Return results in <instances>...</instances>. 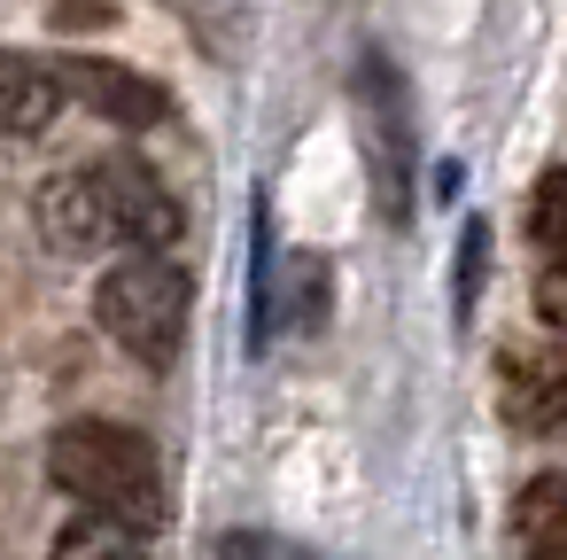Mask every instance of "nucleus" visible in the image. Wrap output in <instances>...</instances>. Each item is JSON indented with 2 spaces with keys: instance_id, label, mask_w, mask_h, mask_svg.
<instances>
[{
  "instance_id": "423d86ee",
  "label": "nucleus",
  "mask_w": 567,
  "mask_h": 560,
  "mask_svg": "<svg viewBox=\"0 0 567 560\" xmlns=\"http://www.w3.org/2000/svg\"><path fill=\"white\" fill-rule=\"evenodd\" d=\"M505 420L528 436L567 428V343L559 350H528L505 366Z\"/></svg>"
},
{
  "instance_id": "1a4fd4ad",
  "label": "nucleus",
  "mask_w": 567,
  "mask_h": 560,
  "mask_svg": "<svg viewBox=\"0 0 567 560\" xmlns=\"http://www.w3.org/2000/svg\"><path fill=\"white\" fill-rule=\"evenodd\" d=\"M48 560H148V529H133L117 513H79V521H63Z\"/></svg>"
},
{
  "instance_id": "0eeeda50",
  "label": "nucleus",
  "mask_w": 567,
  "mask_h": 560,
  "mask_svg": "<svg viewBox=\"0 0 567 560\" xmlns=\"http://www.w3.org/2000/svg\"><path fill=\"white\" fill-rule=\"evenodd\" d=\"M55 110H63V79H55L48 63H32V55H0V133L32 141V133L55 125Z\"/></svg>"
},
{
  "instance_id": "20e7f679",
  "label": "nucleus",
  "mask_w": 567,
  "mask_h": 560,
  "mask_svg": "<svg viewBox=\"0 0 567 560\" xmlns=\"http://www.w3.org/2000/svg\"><path fill=\"white\" fill-rule=\"evenodd\" d=\"M55 79H63L71 102H86L94 118H110V125H125V133H148V125L172 118V94H164L148 71H125V63H110V55H63Z\"/></svg>"
},
{
  "instance_id": "6e6552de",
  "label": "nucleus",
  "mask_w": 567,
  "mask_h": 560,
  "mask_svg": "<svg viewBox=\"0 0 567 560\" xmlns=\"http://www.w3.org/2000/svg\"><path fill=\"white\" fill-rule=\"evenodd\" d=\"M513 552L520 560H567V475H536L513 498Z\"/></svg>"
},
{
  "instance_id": "9d476101",
  "label": "nucleus",
  "mask_w": 567,
  "mask_h": 560,
  "mask_svg": "<svg viewBox=\"0 0 567 560\" xmlns=\"http://www.w3.org/2000/svg\"><path fill=\"white\" fill-rule=\"evenodd\" d=\"M528 234H536L551 257H567V164L544 172V187H536V203H528Z\"/></svg>"
},
{
  "instance_id": "f03ea898",
  "label": "nucleus",
  "mask_w": 567,
  "mask_h": 560,
  "mask_svg": "<svg viewBox=\"0 0 567 560\" xmlns=\"http://www.w3.org/2000/svg\"><path fill=\"white\" fill-rule=\"evenodd\" d=\"M187 312H195V281L164 257V250H133L102 273L94 288V319L117 350H133L141 366H172L187 343Z\"/></svg>"
},
{
  "instance_id": "f257e3e1",
  "label": "nucleus",
  "mask_w": 567,
  "mask_h": 560,
  "mask_svg": "<svg viewBox=\"0 0 567 560\" xmlns=\"http://www.w3.org/2000/svg\"><path fill=\"white\" fill-rule=\"evenodd\" d=\"M48 475H55L86 513H117V521H133V529H156V521H164L156 451H148V436L125 428V420H71V428H55Z\"/></svg>"
},
{
  "instance_id": "7ed1b4c3",
  "label": "nucleus",
  "mask_w": 567,
  "mask_h": 560,
  "mask_svg": "<svg viewBox=\"0 0 567 560\" xmlns=\"http://www.w3.org/2000/svg\"><path fill=\"white\" fill-rule=\"evenodd\" d=\"M94 180H102V203H110V234L117 250H172L179 242V195L141 164V156H94Z\"/></svg>"
},
{
  "instance_id": "39448f33",
  "label": "nucleus",
  "mask_w": 567,
  "mask_h": 560,
  "mask_svg": "<svg viewBox=\"0 0 567 560\" xmlns=\"http://www.w3.org/2000/svg\"><path fill=\"white\" fill-rule=\"evenodd\" d=\"M40 234H48V250H63V257H102V250H117V234H110V203H102L94 164L55 172V180L40 187Z\"/></svg>"
},
{
  "instance_id": "9b49d317",
  "label": "nucleus",
  "mask_w": 567,
  "mask_h": 560,
  "mask_svg": "<svg viewBox=\"0 0 567 560\" xmlns=\"http://www.w3.org/2000/svg\"><path fill=\"white\" fill-rule=\"evenodd\" d=\"M482 265H489V226H482V218H466V242H458V273H451V304H458V319L474 312Z\"/></svg>"
},
{
  "instance_id": "f8f14e48",
  "label": "nucleus",
  "mask_w": 567,
  "mask_h": 560,
  "mask_svg": "<svg viewBox=\"0 0 567 560\" xmlns=\"http://www.w3.org/2000/svg\"><path fill=\"white\" fill-rule=\"evenodd\" d=\"M536 319L567 335V257H551V265L536 273Z\"/></svg>"
}]
</instances>
